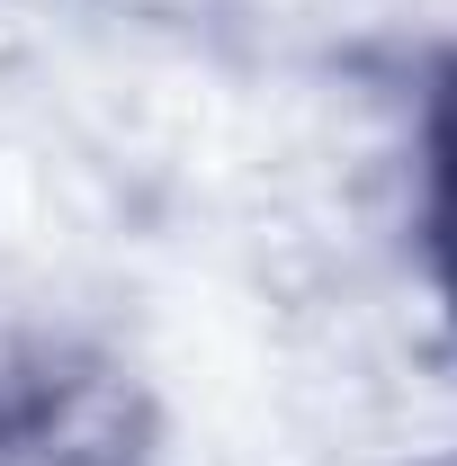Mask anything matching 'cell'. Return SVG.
Masks as SVG:
<instances>
[{"label":"cell","mask_w":457,"mask_h":466,"mask_svg":"<svg viewBox=\"0 0 457 466\" xmlns=\"http://www.w3.org/2000/svg\"><path fill=\"white\" fill-rule=\"evenodd\" d=\"M440 225H449V251H457V126L440 135Z\"/></svg>","instance_id":"obj_1"}]
</instances>
